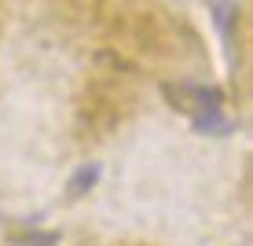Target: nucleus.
<instances>
[{
  "label": "nucleus",
  "mask_w": 253,
  "mask_h": 246,
  "mask_svg": "<svg viewBox=\"0 0 253 246\" xmlns=\"http://www.w3.org/2000/svg\"><path fill=\"white\" fill-rule=\"evenodd\" d=\"M132 103H136L132 85L121 74H110V70L92 74L88 85L81 89V99H77V136L88 144L110 136L128 118Z\"/></svg>",
  "instance_id": "obj_1"
},
{
  "label": "nucleus",
  "mask_w": 253,
  "mask_h": 246,
  "mask_svg": "<svg viewBox=\"0 0 253 246\" xmlns=\"http://www.w3.org/2000/svg\"><path fill=\"white\" fill-rule=\"evenodd\" d=\"M235 37L242 41V48H239V63L246 66V70H253V7L246 15H242V26L235 30Z\"/></svg>",
  "instance_id": "obj_2"
}]
</instances>
